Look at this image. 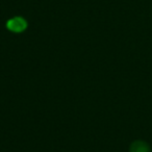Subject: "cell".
I'll return each instance as SVG.
<instances>
[{
  "label": "cell",
  "mask_w": 152,
  "mask_h": 152,
  "mask_svg": "<svg viewBox=\"0 0 152 152\" xmlns=\"http://www.w3.org/2000/svg\"><path fill=\"white\" fill-rule=\"evenodd\" d=\"M7 27L11 31L19 34L27 28V21L22 17H14L7 22Z\"/></svg>",
  "instance_id": "1"
},
{
  "label": "cell",
  "mask_w": 152,
  "mask_h": 152,
  "mask_svg": "<svg viewBox=\"0 0 152 152\" xmlns=\"http://www.w3.org/2000/svg\"><path fill=\"white\" fill-rule=\"evenodd\" d=\"M130 152H150V147L143 141H135L130 145Z\"/></svg>",
  "instance_id": "2"
}]
</instances>
